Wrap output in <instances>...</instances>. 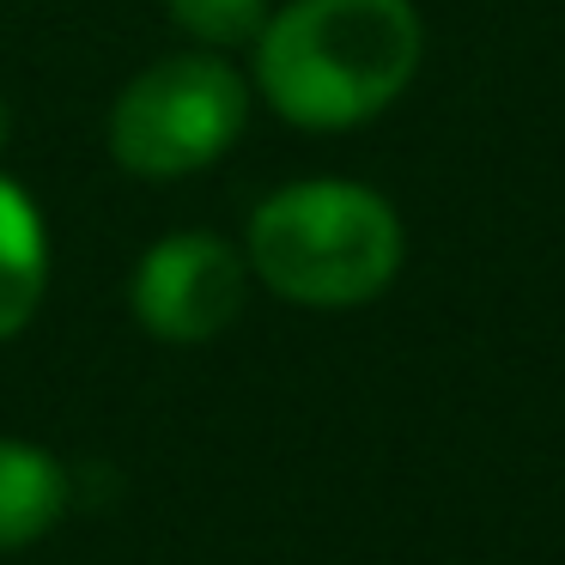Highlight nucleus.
<instances>
[{
    "label": "nucleus",
    "instance_id": "nucleus-1",
    "mask_svg": "<svg viewBox=\"0 0 565 565\" xmlns=\"http://www.w3.org/2000/svg\"><path fill=\"white\" fill-rule=\"evenodd\" d=\"M419 55L414 0H286L256 38V92L305 135H347L414 86Z\"/></svg>",
    "mask_w": 565,
    "mask_h": 565
},
{
    "label": "nucleus",
    "instance_id": "nucleus-2",
    "mask_svg": "<svg viewBox=\"0 0 565 565\" xmlns=\"http://www.w3.org/2000/svg\"><path fill=\"white\" fill-rule=\"evenodd\" d=\"M402 220L365 183L310 177L286 183L249 213L244 256L274 298L305 310L371 305L402 274Z\"/></svg>",
    "mask_w": 565,
    "mask_h": 565
},
{
    "label": "nucleus",
    "instance_id": "nucleus-3",
    "mask_svg": "<svg viewBox=\"0 0 565 565\" xmlns=\"http://www.w3.org/2000/svg\"><path fill=\"white\" fill-rule=\"evenodd\" d=\"M249 122V79L213 50H183L140 67L110 104L104 147L140 183H177L237 147Z\"/></svg>",
    "mask_w": 565,
    "mask_h": 565
},
{
    "label": "nucleus",
    "instance_id": "nucleus-4",
    "mask_svg": "<svg viewBox=\"0 0 565 565\" xmlns=\"http://www.w3.org/2000/svg\"><path fill=\"white\" fill-rule=\"evenodd\" d=\"M249 298V256L220 232H171L135 262L128 310L164 347H201L237 322Z\"/></svg>",
    "mask_w": 565,
    "mask_h": 565
},
{
    "label": "nucleus",
    "instance_id": "nucleus-5",
    "mask_svg": "<svg viewBox=\"0 0 565 565\" xmlns=\"http://www.w3.org/2000/svg\"><path fill=\"white\" fill-rule=\"evenodd\" d=\"M50 292V232L13 177H0V341H13Z\"/></svg>",
    "mask_w": 565,
    "mask_h": 565
},
{
    "label": "nucleus",
    "instance_id": "nucleus-6",
    "mask_svg": "<svg viewBox=\"0 0 565 565\" xmlns=\"http://www.w3.org/2000/svg\"><path fill=\"white\" fill-rule=\"evenodd\" d=\"M67 511V468L43 444L0 438V553L43 541Z\"/></svg>",
    "mask_w": 565,
    "mask_h": 565
},
{
    "label": "nucleus",
    "instance_id": "nucleus-7",
    "mask_svg": "<svg viewBox=\"0 0 565 565\" xmlns=\"http://www.w3.org/2000/svg\"><path fill=\"white\" fill-rule=\"evenodd\" d=\"M164 13H171V25L183 31L195 50H213V55H225V50H256V38H262V25H268V0H164Z\"/></svg>",
    "mask_w": 565,
    "mask_h": 565
},
{
    "label": "nucleus",
    "instance_id": "nucleus-8",
    "mask_svg": "<svg viewBox=\"0 0 565 565\" xmlns=\"http://www.w3.org/2000/svg\"><path fill=\"white\" fill-rule=\"evenodd\" d=\"M7 140H13V110H7V98H0V152H7Z\"/></svg>",
    "mask_w": 565,
    "mask_h": 565
}]
</instances>
